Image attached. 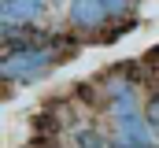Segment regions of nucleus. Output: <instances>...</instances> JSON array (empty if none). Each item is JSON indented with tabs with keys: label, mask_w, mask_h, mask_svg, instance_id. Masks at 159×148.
<instances>
[{
	"label": "nucleus",
	"mask_w": 159,
	"mask_h": 148,
	"mask_svg": "<svg viewBox=\"0 0 159 148\" xmlns=\"http://www.w3.org/2000/svg\"><path fill=\"white\" fill-rule=\"evenodd\" d=\"M56 52L48 48V44H34V48H15V52H7L4 59H0V74L7 78V81H37L44 74L56 67Z\"/></svg>",
	"instance_id": "obj_1"
},
{
	"label": "nucleus",
	"mask_w": 159,
	"mask_h": 148,
	"mask_svg": "<svg viewBox=\"0 0 159 148\" xmlns=\"http://www.w3.org/2000/svg\"><path fill=\"white\" fill-rule=\"evenodd\" d=\"M70 22L81 34H100L104 22H111V11L104 0H70Z\"/></svg>",
	"instance_id": "obj_2"
},
{
	"label": "nucleus",
	"mask_w": 159,
	"mask_h": 148,
	"mask_svg": "<svg viewBox=\"0 0 159 148\" xmlns=\"http://www.w3.org/2000/svg\"><path fill=\"white\" fill-rule=\"evenodd\" d=\"M115 133H119V145H148L152 141V118L144 111H129V115H119L115 118Z\"/></svg>",
	"instance_id": "obj_3"
},
{
	"label": "nucleus",
	"mask_w": 159,
	"mask_h": 148,
	"mask_svg": "<svg viewBox=\"0 0 159 148\" xmlns=\"http://www.w3.org/2000/svg\"><path fill=\"white\" fill-rule=\"evenodd\" d=\"M44 19V0H4L0 22L4 26H34Z\"/></svg>",
	"instance_id": "obj_4"
},
{
	"label": "nucleus",
	"mask_w": 159,
	"mask_h": 148,
	"mask_svg": "<svg viewBox=\"0 0 159 148\" xmlns=\"http://www.w3.org/2000/svg\"><path fill=\"white\" fill-rule=\"evenodd\" d=\"M104 4H107L111 19H133V11H137V0H104Z\"/></svg>",
	"instance_id": "obj_5"
},
{
	"label": "nucleus",
	"mask_w": 159,
	"mask_h": 148,
	"mask_svg": "<svg viewBox=\"0 0 159 148\" xmlns=\"http://www.w3.org/2000/svg\"><path fill=\"white\" fill-rule=\"evenodd\" d=\"M78 148H107V145L100 141V133H93V130H85V133H78Z\"/></svg>",
	"instance_id": "obj_6"
},
{
	"label": "nucleus",
	"mask_w": 159,
	"mask_h": 148,
	"mask_svg": "<svg viewBox=\"0 0 159 148\" xmlns=\"http://www.w3.org/2000/svg\"><path fill=\"white\" fill-rule=\"evenodd\" d=\"M148 118H152V126H159V93H152L148 96V111H144Z\"/></svg>",
	"instance_id": "obj_7"
},
{
	"label": "nucleus",
	"mask_w": 159,
	"mask_h": 148,
	"mask_svg": "<svg viewBox=\"0 0 159 148\" xmlns=\"http://www.w3.org/2000/svg\"><path fill=\"white\" fill-rule=\"evenodd\" d=\"M148 63H152V67H159V48L152 52V59H148Z\"/></svg>",
	"instance_id": "obj_8"
}]
</instances>
